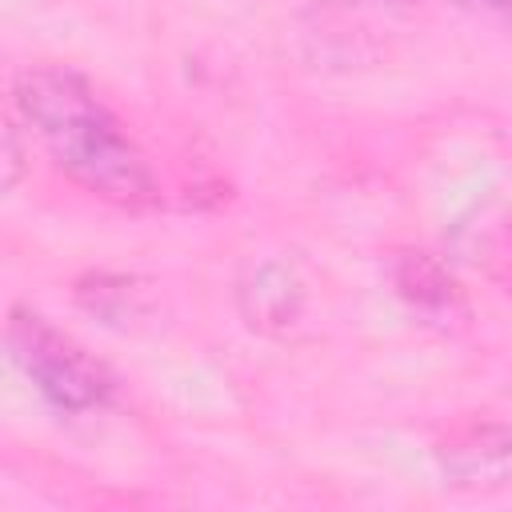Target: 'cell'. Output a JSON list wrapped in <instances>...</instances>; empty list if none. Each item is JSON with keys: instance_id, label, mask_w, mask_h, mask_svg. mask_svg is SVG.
I'll return each mask as SVG.
<instances>
[{"instance_id": "3957f363", "label": "cell", "mask_w": 512, "mask_h": 512, "mask_svg": "<svg viewBox=\"0 0 512 512\" xmlns=\"http://www.w3.org/2000/svg\"><path fill=\"white\" fill-rule=\"evenodd\" d=\"M436 460L448 484L468 492H496L512 484V424L472 420L440 440Z\"/></svg>"}, {"instance_id": "8992f818", "label": "cell", "mask_w": 512, "mask_h": 512, "mask_svg": "<svg viewBox=\"0 0 512 512\" xmlns=\"http://www.w3.org/2000/svg\"><path fill=\"white\" fill-rule=\"evenodd\" d=\"M20 140H16V128L8 124L4 128V188H12L16 184V176H20Z\"/></svg>"}, {"instance_id": "6da1fadb", "label": "cell", "mask_w": 512, "mask_h": 512, "mask_svg": "<svg viewBox=\"0 0 512 512\" xmlns=\"http://www.w3.org/2000/svg\"><path fill=\"white\" fill-rule=\"evenodd\" d=\"M12 104L52 168L76 188L128 212L160 204L164 188L148 152L76 68H24L12 84Z\"/></svg>"}, {"instance_id": "5b68a950", "label": "cell", "mask_w": 512, "mask_h": 512, "mask_svg": "<svg viewBox=\"0 0 512 512\" xmlns=\"http://www.w3.org/2000/svg\"><path fill=\"white\" fill-rule=\"evenodd\" d=\"M300 300H304V288L284 264H272V260L256 264L248 272V280H240V308H244L248 324L260 332L292 324L300 316Z\"/></svg>"}, {"instance_id": "277c9868", "label": "cell", "mask_w": 512, "mask_h": 512, "mask_svg": "<svg viewBox=\"0 0 512 512\" xmlns=\"http://www.w3.org/2000/svg\"><path fill=\"white\" fill-rule=\"evenodd\" d=\"M388 280H392V292L428 324L448 328L468 316L460 280L424 248H396L388 256Z\"/></svg>"}, {"instance_id": "7a4b0ae2", "label": "cell", "mask_w": 512, "mask_h": 512, "mask_svg": "<svg viewBox=\"0 0 512 512\" xmlns=\"http://www.w3.org/2000/svg\"><path fill=\"white\" fill-rule=\"evenodd\" d=\"M4 344L16 360V368L32 380V388L56 412L84 416V412L104 408L116 392L112 372L96 356H88L68 332H60L56 324H48L44 316H36L28 308L8 312Z\"/></svg>"}]
</instances>
